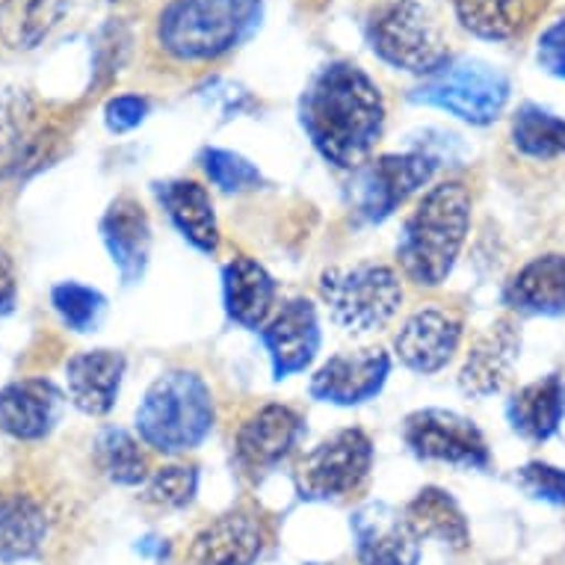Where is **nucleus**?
<instances>
[{
  "instance_id": "obj_38",
  "label": "nucleus",
  "mask_w": 565,
  "mask_h": 565,
  "mask_svg": "<svg viewBox=\"0 0 565 565\" xmlns=\"http://www.w3.org/2000/svg\"><path fill=\"white\" fill-rule=\"evenodd\" d=\"M139 554H149V556H167V545L160 542V539L149 536L139 542Z\"/></svg>"
},
{
  "instance_id": "obj_32",
  "label": "nucleus",
  "mask_w": 565,
  "mask_h": 565,
  "mask_svg": "<svg viewBox=\"0 0 565 565\" xmlns=\"http://www.w3.org/2000/svg\"><path fill=\"white\" fill-rule=\"evenodd\" d=\"M199 489V471L193 465H167L142 482V501L163 510H184Z\"/></svg>"
},
{
  "instance_id": "obj_25",
  "label": "nucleus",
  "mask_w": 565,
  "mask_h": 565,
  "mask_svg": "<svg viewBox=\"0 0 565 565\" xmlns=\"http://www.w3.org/2000/svg\"><path fill=\"white\" fill-rule=\"evenodd\" d=\"M47 539V515L30 494L0 491V563H19L39 554Z\"/></svg>"
},
{
  "instance_id": "obj_19",
  "label": "nucleus",
  "mask_w": 565,
  "mask_h": 565,
  "mask_svg": "<svg viewBox=\"0 0 565 565\" xmlns=\"http://www.w3.org/2000/svg\"><path fill=\"white\" fill-rule=\"evenodd\" d=\"M521 334L510 320L494 323L486 334L477 338L462 371H459V388L468 397H489L503 388V382L510 380L512 364L519 362Z\"/></svg>"
},
{
  "instance_id": "obj_11",
  "label": "nucleus",
  "mask_w": 565,
  "mask_h": 565,
  "mask_svg": "<svg viewBox=\"0 0 565 565\" xmlns=\"http://www.w3.org/2000/svg\"><path fill=\"white\" fill-rule=\"evenodd\" d=\"M352 545L359 565H417L420 563V536L408 524L406 512L391 503L371 501L355 510L350 521Z\"/></svg>"
},
{
  "instance_id": "obj_21",
  "label": "nucleus",
  "mask_w": 565,
  "mask_h": 565,
  "mask_svg": "<svg viewBox=\"0 0 565 565\" xmlns=\"http://www.w3.org/2000/svg\"><path fill=\"white\" fill-rule=\"evenodd\" d=\"M225 311L243 329H260L276 308V281L258 260L237 255L223 269Z\"/></svg>"
},
{
  "instance_id": "obj_7",
  "label": "nucleus",
  "mask_w": 565,
  "mask_h": 565,
  "mask_svg": "<svg viewBox=\"0 0 565 565\" xmlns=\"http://www.w3.org/2000/svg\"><path fill=\"white\" fill-rule=\"evenodd\" d=\"M373 54L394 68L429 77L450 60L433 12L417 0H391L367 24Z\"/></svg>"
},
{
  "instance_id": "obj_31",
  "label": "nucleus",
  "mask_w": 565,
  "mask_h": 565,
  "mask_svg": "<svg viewBox=\"0 0 565 565\" xmlns=\"http://www.w3.org/2000/svg\"><path fill=\"white\" fill-rule=\"evenodd\" d=\"M51 306L60 315L72 332H95V326L102 323L104 308H107V299L98 294L89 285H81V281H63L51 290Z\"/></svg>"
},
{
  "instance_id": "obj_8",
  "label": "nucleus",
  "mask_w": 565,
  "mask_h": 565,
  "mask_svg": "<svg viewBox=\"0 0 565 565\" xmlns=\"http://www.w3.org/2000/svg\"><path fill=\"white\" fill-rule=\"evenodd\" d=\"M373 468V445L362 429H338L311 447L297 468L299 494L306 501H334L367 480Z\"/></svg>"
},
{
  "instance_id": "obj_24",
  "label": "nucleus",
  "mask_w": 565,
  "mask_h": 565,
  "mask_svg": "<svg viewBox=\"0 0 565 565\" xmlns=\"http://www.w3.org/2000/svg\"><path fill=\"white\" fill-rule=\"evenodd\" d=\"M512 429L527 441H547L565 417V382L559 373H547L512 394L507 403Z\"/></svg>"
},
{
  "instance_id": "obj_10",
  "label": "nucleus",
  "mask_w": 565,
  "mask_h": 565,
  "mask_svg": "<svg viewBox=\"0 0 565 565\" xmlns=\"http://www.w3.org/2000/svg\"><path fill=\"white\" fill-rule=\"evenodd\" d=\"M406 447L424 462L454 465V468H489L491 454L473 420L447 408H420L406 417L403 427Z\"/></svg>"
},
{
  "instance_id": "obj_3",
  "label": "nucleus",
  "mask_w": 565,
  "mask_h": 565,
  "mask_svg": "<svg viewBox=\"0 0 565 565\" xmlns=\"http://www.w3.org/2000/svg\"><path fill=\"white\" fill-rule=\"evenodd\" d=\"M260 19V0H169L158 42L178 63H211L241 45Z\"/></svg>"
},
{
  "instance_id": "obj_2",
  "label": "nucleus",
  "mask_w": 565,
  "mask_h": 565,
  "mask_svg": "<svg viewBox=\"0 0 565 565\" xmlns=\"http://www.w3.org/2000/svg\"><path fill=\"white\" fill-rule=\"evenodd\" d=\"M471 225V193L459 181L433 186L399 234V264L415 285L436 288L441 285L468 237Z\"/></svg>"
},
{
  "instance_id": "obj_20",
  "label": "nucleus",
  "mask_w": 565,
  "mask_h": 565,
  "mask_svg": "<svg viewBox=\"0 0 565 565\" xmlns=\"http://www.w3.org/2000/svg\"><path fill=\"white\" fill-rule=\"evenodd\" d=\"M264 551V524L249 512H228L195 536V565H255Z\"/></svg>"
},
{
  "instance_id": "obj_15",
  "label": "nucleus",
  "mask_w": 565,
  "mask_h": 565,
  "mask_svg": "<svg viewBox=\"0 0 565 565\" xmlns=\"http://www.w3.org/2000/svg\"><path fill=\"white\" fill-rule=\"evenodd\" d=\"M302 417L290 406L269 403L260 406L255 415L237 429V459L249 471L276 468L281 459L294 454L302 438Z\"/></svg>"
},
{
  "instance_id": "obj_17",
  "label": "nucleus",
  "mask_w": 565,
  "mask_h": 565,
  "mask_svg": "<svg viewBox=\"0 0 565 565\" xmlns=\"http://www.w3.org/2000/svg\"><path fill=\"white\" fill-rule=\"evenodd\" d=\"M125 380V355L119 350L77 352L65 364V391L84 415L104 417L113 412Z\"/></svg>"
},
{
  "instance_id": "obj_36",
  "label": "nucleus",
  "mask_w": 565,
  "mask_h": 565,
  "mask_svg": "<svg viewBox=\"0 0 565 565\" xmlns=\"http://www.w3.org/2000/svg\"><path fill=\"white\" fill-rule=\"evenodd\" d=\"M536 60L542 65V72L565 81V19L554 21L551 28L542 30L536 45Z\"/></svg>"
},
{
  "instance_id": "obj_5",
  "label": "nucleus",
  "mask_w": 565,
  "mask_h": 565,
  "mask_svg": "<svg viewBox=\"0 0 565 565\" xmlns=\"http://www.w3.org/2000/svg\"><path fill=\"white\" fill-rule=\"evenodd\" d=\"M320 297L329 315L347 332H376L397 317L403 306L399 276L385 264H352L326 269Z\"/></svg>"
},
{
  "instance_id": "obj_14",
  "label": "nucleus",
  "mask_w": 565,
  "mask_h": 565,
  "mask_svg": "<svg viewBox=\"0 0 565 565\" xmlns=\"http://www.w3.org/2000/svg\"><path fill=\"white\" fill-rule=\"evenodd\" d=\"M462 341V320L445 308H420L408 317L394 338L399 362L415 373H438L447 367Z\"/></svg>"
},
{
  "instance_id": "obj_26",
  "label": "nucleus",
  "mask_w": 565,
  "mask_h": 565,
  "mask_svg": "<svg viewBox=\"0 0 565 565\" xmlns=\"http://www.w3.org/2000/svg\"><path fill=\"white\" fill-rule=\"evenodd\" d=\"M547 7V0H456V15L468 33L489 42L521 36Z\"/></svg>"
},
{
  "instance_id": "obj_28",
  "label": "nucleus",
  "mask_w": 565,
  "mask_h": 565,
  "mask_svg": "<svg viewBox=\"0 0 565 565\" xmlns=\"http://www.w3.org/2000/svg\"><path fill=\"white\" fill-rule=\"evenodd\" d=\"M512 146L533 160H554L565 154V119L539 104H521L512 119Z\"/></svg>"
},
{
  "instance_id": "obj_12",
  "label": "nucleus",
  "mask_w": 565,
  "mask_h": 565,
  "mask_svg": "<svg viewBox=\"0 0 565 565\" xmlns=\"http://www.w3.org/2000/svg\"><path fill=\"white\" fill-rule=\"evenodd\" d=\"M391 373L388 352L350 350L338 352L315 373L311 397L332 406H362L385 388Z\"/></svg>"
},
{
  "instance_id": "obj_4",
  "label": "nucleus",
  "mask_w": 565,
  "mask_h": 565,
  "mask_svg": "<svg viewBox=\"0 0 565 565\" xmlns=\"http://www.w3.org/2000/svg\"><path fill=\"white\" fill-rule=\"evenodd\" d=\"M214 394L195 371H169L151 382L137 408V433L160 454H186L214 429Z\"/></svg>"
},
{
  "instance_id": "obj_29",
  "label": "nucleus",
  "mask_w": 565,
  "mask_h": 565,
  "mask_svg": "<svg viewBox=\"0 0 565 565\" xmlns=\"http://www.w3.org/2000/svg\"><path fill=\"white\" fill-rule=\"evenodd\" d=\"M63 15L60 0H7L0 7V36L10 47H33Z\"/></svg>"
},
{
  "instance_id": "obj_9",
  "label": "nucleus",
  "mask_w": 565,
  "mask_h": 565,
  "mask_svg": "<svg viewBox=\"0 0 565 565\" xmlns=\"http://www.w3.org/2000/svg\"><path fill=\"white\" fill-rule=\"evenodd\" d=\"M436 158L424 151L408 154H382V158L355 169L352 181V207L364 223H382L388 220L408 195L433 181L436 175Z\"/></svg>"
},
{
  "instance_id": "obj_16",
  "label": "nucleus",
  "mask_w": 565,
  "mask_h": 565,
  "mask_svg": "<svg viewBox=\"0 0 565 565\" xmlns=\"http://www.w3.org/2000/svg\"><path fill=\"white\" fill-rule=\"evenodd\" d=\"M63 412V394L51 380H19L0 388V429L15 441L51 436Z\"/></svg>"
},
{
  "instance_id": "obj_13",
  "label": "nucleus",
  "mask_w": 565,
  "mask_h": 565,
  "mask_svg": "<svg viewBox=\"0 0 565 565\" xmlns=\"http://www.w3.org/2000/svg\"><path fill=\"white\" fill-rule=\"evenodd\" d=\"M260 341L267 347L276 380L302 373L320 350V320L315 306L308 299L285 302L260 326Z\"/></svg>"
},
{
  "instance_id": "obj_34",
  "label": "nucleus",
  "mask_w": 565,
  "mask_h": 565,
  "mask_svg": "<svg viewBox=\"0 0 565 565\" xmlns=\"http://www.w3.org/2000/svg\"><path fill=\"white\" fill-rule=\"evenodd\" d=\"M515 482L536 501L565 507V471L547 462H530L519 468Z\"/></svg>"
},
{
  "instance_id": "obj_35",
  "label": "nucleus",
  "mask_w": 565,
  "mask_h": 565,
  "mask_svg": "<svg viewBox=\"0 0 565 565\" xmlns=\"http://www.w3.org/2000/svg\"><path fill=\"white\" fill-rule=\"evenodd\" d=\"M146 116H149V102L139 95H116L104 107V121L113 134H128L137 125H142Z\"/></svg>"
},
{
  "instance_id": "obj_1",
  "label": "nucleus",
  "mask_w": 565,
  "mask_h": 565,
  "mask_svg": "<svg viewBox=\"0 0 565 565\" xmlns=\"http://www.w3.org/2000/svg\"><path fill=\"white\" fill-rule=\"evenodd\" d=\"M299 121L329 163L359 169L382 137L385 102L359 65L338 60L311 77L299 102Z\"/></svg>"
},
{
  "instance_id": "obj_18",
  "label": "nucleus",
  "mask_w": 565,
  "mask_h": 565,
  "mask_svg": "<svg viewBox=\"0 0 565 565\" xmlns=\"http://www.w3.org/2000/svg\"><path fill=\"white\" fill-rule=\"evenodd\" d=\"M102 241L110 252L113 267L119 269L125 285H134L149 267L151 252V225L142 204L130 195H121L107 207L102 220Z\"/></svg>"
},
{
  "instance_id": "obj_27",
  "label": "nucleus",
  "mask_w": 565,
  "mask_h": 565,
  "mask_svg": "<svg viewBox=\"0 0 565 565\" xmlns=\"http://www.w3.org/2000/svg\"><path fill=\"white\" fill-rule=\"evenodd\" d=\"M406 519L420 536V542L436 539V542L456 547V551H462L468 545V519L459 510V503L450 498V491L436 489V486L420 489L415 494V501L406 507Z\"/></svg>"
},
{
  "instance_id": "obj_37",
  "label": "nucleus",
  "mask_w": 565,
  "mask_h": 565,
  "mask_svg": "<svg viewBox=\"0 0 565 565\" xmlns=\"http://www.w3.org/2000/svg\"><path fill=\"white\" fill-rule=\"evenodd\" d=\"M15 302V264L7 252H0V311Z\"/></svg>"
},
{
  "instance_id": "obj_30",
  "label": "nucleus",
  "mask_w": 565,
  "mask_h": 565,
  "mask_svg": "<svg viewBox=\"0 0 565 565\" xmlns=\"http://www.w3.org/2000/svg\"><path fill=\"white\" fill-rule=\"evenodd\" d=\"M95 462L116 486H142L149 480V465L139 441L119 427H104L95 438Z\"/></svg>"
},
{
  "instance_id": "obj_39",
  "label": "nucleus",
  "mask_w": 565,
  "mask_h": 565,
  "mask_svg": "<svg viewBox=\"0 0 565 565\" xmlns=\"http://www.w3.org/2000/svg\"><path fill=\"white\" fill-rule=\"evenodd\" d=\"M113 3H116V0H113Z\"/></svg>"
},
{
  "instance_id": "obj_33",
  "label": "nucleus",
  "mask_w": 565,
  "mask_h": 565,
  "mask_svg": "<svg viewBox=\"0 0 565 565\" xmlns=\"http://www.w3.org/2000/svg\"><path fill=\"white\" fill-rule=\"evenodd\" d=\"M202 167L223 193H249V190H258L260 181H264L258 167H252L249 160L225 149L204 151Z\"/></svg>"
},
{
  "instance_id": "obj_22",
  "label": "nucleus",
  "mask_w": 565,
  "mask_h": 565,
  "mask_svg": "<svg viewBox=\"0 0 565 565\" xmlns=\"http://www.w3.org/2000/svg\"><path fill=\"white\" fill-rule=\"evenodd\" d=\"M503 302L521 315H565V255H539L524 264L503 290Z\"/></svg>"
},
{
  "instance_id": "obj_6",
  "label": "nucleus",
  "mask_w": 565,
  "mask_h": 565,
  "mask_svg": "<svg viewBox=\"0 0 565 565\" xmlns=\"http://www.w3.org/2000/svg\"><path fill=\"white\" fill-rule=\"evenodd\" d=\"M510 77L482 60H447L417 86L412 102L447 110L468 125H491L510 102Z\"/></svg>"
},
{
  "instance_id": "obj_23",
  "label": "nucleus",
  "mask_w": 565,
  "mask_h": 565,
  "mask_svg": "<svg viewBox=\"0 0 565 565\" xmlns=\"http://www.w3.org/2000/svg\"><path fill=\"white\" fill-rule=\"evenodd\" d=\"M158 199L163 204V211L172 220L181 237L186 243H193L199 252H216L220 246V228H216V214L211 193L195 181H167L158 184Z\"/></svg>"
}]
</instances>
